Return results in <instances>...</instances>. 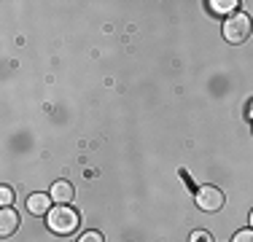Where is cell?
<instances>
[{"instance_id":"cell-1","label":"cell","mask_w":253,"mask_h":242,"mask_svg":"<svg viewBox=\"0 0 253 242\" xmlns=\"http://www.w3.org/2000/svg\"><path fill=\"white\" fill-rule=\"evenodd\" d=\"M78 223H81V215H78L73 207H68V204H57V207L46 215V226H49L54 234H59V237L73 234L78 229Z\"/></svg>"},{"instance_id":"cell-2","label":"cell","mask_w":253,"mask_h":242,"mask_svg":"<svg viewBox=\"0 0 253 242\" xmlns=\"http://www.w3.org/2000/svg\"><path fill=\"white\" fill-rule=\"evenodd\" d=\"M251 33H253V19L248 14H243V11L232 14L224 22V38L229 43H245L251 38Z\"/></svg>"},{"instance_id":"cell-3","label":"cell","mask_w":253,"mask_h":242,"mask_svg":"<svg viewBox=\"0 0 253 242\" xmlns=\"http://www.w3.org/2000/svg\"><path fill=\"white\" fill-rule=\"evenodd\" d=\"M197 207L205 210V213H218L221 207H224V191L215 189V186H202L200 191H197Z\"/></svg>"},{"instance_id":"cell-4","label":"cell","mask_w":253,"mask_h":242,"mask_svg":"<svg viewBox=\"0 0 253 242\" xmlns=\"http://www.w3.org/2000/svg\"><path fill=\"white\" fill-rule=\"evenodd\" d=\"M19 213L11 207H3V213H0V237H11V234L19 229Z\"/></svg>"},{"instance_id":"cell-5","label":"cell","mask_w":253,"mask_h":242,"mask_svg":"<svg viewBox=\"0 0 253 242\" xmlns=\"http://www.w3.org/2000/svg\"><path fill=\"white\" fill-rule=\"evenodd\" d=\"M51 197H46V194H33V197L27 199V210L33 215H49L51 213Z\"/></svg>"},{"instance_id":"cell-6","label":"cell","mask_w":253,"mask_h":242,"mask_svg":"<svg viewBox=\"0 0 253 242\" xmlns=\"http://www.w3.org/2000/svg\"><path fill=\"white\" fill-rule=\"evenodd\" d=\"M73 197H76V189L68 183V180H57V183L51 186V199L57 204H68Z\"/></svg>"},{"instance_id":"cell-7","label":"cell","mask_w":253,"mask_h":242,"mask_svg":"<svg viewBox=\"0 0 253 242\" xmlns=\"http://www.w3.org/2000/svg\"><path fill=\"white\" fill-rule=\"evenodd\" d=\"M237 0H210V11H215V14H237Z\"/></svg>"},{"instance_id":"cell-8","label":"cell","mask_w":253,"mask_h":242,"mask_svg":"<svg viewBox=\"0 0 253 242\" xmlns=\"http://www.w3.org/2000/svg\"><path fill=\"white\" fill-rule=\"evenodd\" d=\"M11 202H14V191H11L8 186H3V189H0V204H3V207H8Z\"/></svg>"},{"instance_id":"cell-9","label":"cell","mask_w":253,"mask_h":242,"mask_svg":"<svg viewBox=\"0 0 253 242\" xmlns=\"http://www.w3.org/2000/svg\"><path fill=\"white\" fill-rule=\"evenodd\" d=\"M232 242H253V229H243V232H237Z\"/></svg>"},{"instance_id":"cell-10","label":"cell","mask_w":253,"mask_h":242,"mask_svg":"<svg viewBox=\"0 0 253 242\" xmlns=\"http://www.w3.org/2000/svg\"><path fill=\"white\" fill-rule=\"evenodd\" d=\"M78 242H105V237H102L100 232H86V234H81Z\"/></svg>"},{"instance_id":"cell-11","label":"cell","mask_w":253,"mask_h":242,"mask_svg":"<svg viewBox=\"0 0 253 242\" xmlns=\"http://www.w3.org/2000/svg\"><path fill=\"white\" fill-rule=\"evenodd\" d=\"M191 242H213V240H210L208 232H194L191 234Z\"/></svg>"},{"instance_id":"cell-12","label":"cell","mask_w":253,"mask_h":242,"mask_svg":"<svg viewBox=\"0 0 253 242\" xmlns=\"http://www.w3.org/2000/svg\"><path fill=\"white\" fill-rule=\"evenodd\" d=\"M251 229H253V210H251Z\"/></svg>"}]
</instances>
